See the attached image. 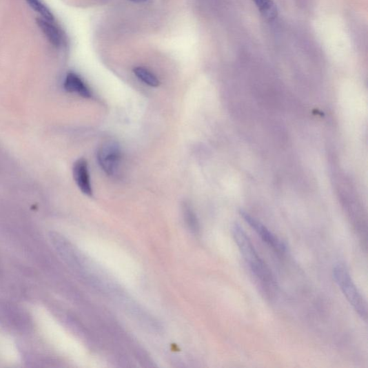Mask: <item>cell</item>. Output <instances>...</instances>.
I'll return each mask as SVG.
<instances>
[{
    "mask_svg": "<svg viewBox=\"0 0 368 368\" xmlns=\"http://www.w3.org/2000/svg\"><path fill=\"white\" fill-rule=\"evenodd\" d=\"M129 1L134 3H143L147 1V0H129Z\"/></svg>",
    "mask_w": 368,
    "mask_h": 368,
    "instance_id": "obj_12",
    "label": "cell"
},
{
    "mask_svg": "<svg viewBox=\"0 0 368 368\" xmlns=\"http://www.w3.org/2000/svg\"><path fill=\"white\" fill-rule=\"evenodd\" d=\"M73 175L76 185L83 194L88 196H92V189L88 169V163L86 159L77 160L73 168Z\"/></svg>",
    "mask_w": 368,
    "mask_h": 368,
    "instance_id": "obj_5",
    "label": "cell"
},
{
    "mask_svg": "<svg viewBox=\"0 0 368 368\" xmlns=\"http://www.w3.org/2000/svg\"><path fill=\"white\" fill-rule=\"evenodd\" d=\"M98 161L103 170L109 176L114 174L121 160V149L118 143L109 141L99 147Z\"/></svg>",
    "mask_w": 368,
    "mask_h": 368,
    "instance_id": "obj_3",
    "label": "cell"
},
{
    "mask_svg": "<svg viewBox=\"0 0 368 368\" xmlns=\"http://www.w3.org/2000/svg\"><path fill=\"white\" fill-rule=\"evenodd\" d=\"M232 233L233 238L251 272L263 285L273 289L275 287L274 276L269 266L260 258L244 229L239 224H235L232 228Z\"/></svg>",
    "mask_w": 368,
    "mask_h": 368,
    "instance_id": "obj_1",
    "label": "cell"
},
{
    "mask_svg": "<svg viewBox=\"0 0 368 368\" xmlns=\"http://www.w3.org/2000/svg\"><path fill=\"white\" fill-rule=\"evenodd\" d=\"M64 88L67 92L78 94L82 97L90 98L92 96L91 90L85 81L74 72L67 74L64 81Z\"/></svg>",
    "mask_w": 368,
    "mask_h": 368,
    "instance_id": "obj_7",
    "label": "cell"
},
{
    "mask_svg": "<svg viewBox=\"0 0 368 368\" xmlns=\"http://www.w3.org/2000/svg\"><path fill=\"white\" fill-rule=\"evenodd\" d=\"M333 278L349 305L353 307L362 320L367 321V307L366 300L358 290L347 267L341 263L334 266Z\"/></svg>",
    "mask_w": 368,
    "mask_h": 368,
    "instance_id": "obj_2",
    "label": "cell"
},
{
    "mask_svg": "<svg viewBox=\"0 0 368 368\" xmlns=\"http://www.w3.org/2000/svg\"><path fill=\"white\" fill-rule=\"evenodd\" d=\"M260 12L266 19H274L277 14L276 7L272 0H254Z\"/></svg>",
    "mask_w": 368,
    "mask_h": 368,
    "instance_id": "obj_10",
    "label": "cell"
},
{
    "mask_svg": "<svg viewBox=\"0 0 368 368\" xmlns=\"http://www.w3.org/2000/svg\"><path fill=\"white\" fill-rule=\"evenodd\" d=\"M183 216L188 229L193 234H197L199 231V224L197 217L192 207L187 203H183L182 206Z\"/></svg>",
    "mask_w": 368,
    "mask_h": 368,
    "instance_id": "obj_9",
    "label": "cell"
},
{
    "mask_svg": "<svg viewBox=\"0 0 368 368\" xmlns=\"http://www.w3.org/2000/svg\"><path fill=\"white\" fill-rule=\"evenodd\" d=\"M243 220L252 227L258 236L267 245L272 247L278 254H283L286 251V245L281 241L270 229H267L263 224L250 216L246 212H240Z\"/></svg>",
    "mask_w": 368,
    "mask_h": 368,
    "instance_id": "obj_4",
    "label": "cell"
},
{
    "mask_svg": "<svg viewBox=\"0 0 368 368\" xmlns=\"http://www.w3.org/2000/svg\"><path fill=\"white\" fill-rule=\"evenodd\" d=\"M37 22L49 42L54 47L61 48L65 45V34L54 21H49L43 18H39L37 20Z\"/></svg>",
    "mask_w": 368,
    "mask_h": 368,
    "instance_id": "obj_6",
    "label": "cell"
},
{
    "mask_svg": "<svg viewBox=\"0 0 368 368\" xmlns=\"http://www.w3.org/2000/svg\"><path fill=\"white\" fill-rule=\"evenodd\" d=\"M26 2L32 10H34L39 13L43 19L49 21H55L54 16L52 11L50 10L48 7L41 1V0H26Z\"/></svg>",
    "mask_w": 368,
    "mask_h": 368,
    "instance_id": "obj_11",
    "label": "cell"
},
{
    "mask_svg": "<svg viewBox=\"0 0 368 368\" xmlns=\"http://www.w3.org/2000/svg\"><path fill=\"white\" fill-rule=\"evenodd\" d=\"M133 73L139 79L150 87L157 88L160 85L161 83L158 77L153 72L145 68V67H136L133 70Z\"/></svg>",
    "mask_w": 368,
    "mask_h": 368,
    "instance_id": "obj_8",
    "label": "cell"
}]
</instances>
